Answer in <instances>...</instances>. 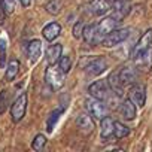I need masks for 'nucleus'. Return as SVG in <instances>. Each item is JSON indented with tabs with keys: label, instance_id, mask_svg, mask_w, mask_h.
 <instances>
[{
	"label": "nucleus",
	"instance_id": "1",
	"mask_svg": "<svg viewBox=\"0 0 152 152\" xmlns=\"http://www.w3.org/2000/svg\"><path fill=\"white\" fill-rule=\"evenodd\" d=\"M64 76H66V73L60 69V66L57 67L55 64H52L45 72V82L51 87V90L57 91L64 85Z\"/></svg>",
	"mask_w": 152,
	"mask_h": 152
},
{
	"label": "nucleus",
	"instance_id": "2",
	"mask_svg": "<svg viewBox=\"0 0 152 152\" xmlns=\"http://www.w3.org/2000/svg\"><path fill=\"white\" fill-rule=\"evenodd\" d=\"M88 93L91 94V97H96L100 100H109L112 88H110L107 79H100V81H94L88 87Z\"/></svg>",
	"mask_w": 152,
	"mask_h": 152
},
{
	"label": "nucleus",
	"instance_id": "3",
	"mask_svg": "<svg viewBox=\"0 0 152 152\" xmlns=\"http://www.w3.org/2000/svg\"><path fill=\"white\" fill-rule=\"evenodd\" d=\"M85 106L90 112V115L94 118V119H99L102 121L104 116H107V106L104 104V100H100V99H88L85 102Z\"/></svg>",
	"mask_w": 152,
	"mask_h": 152
},
{
	"label": "nucleus",
	"instance_id": "4",
	"mask_svg": "<svg viewBox=\"0 0 152 152\" xmlns=\"http://www.w3.org/2000/svg\"><path fill=\"white\" fill-rule=\"evenodd\" d=\"M128 36H130V30L128 28H115L102 40V45L106 46V48H113V46L122 43Z\"/></svg>",
	"mask_w": 152,
	"mask_h": 152
},
{
	"label": "nucleus",
	"instance_id": "5",
	"mask_svg": "<svg viewBox=\"0 0 152 152\" xmlns=\"http://www.w3.org/2000/svg\"><path fill=\"white\" fill-rule=\"evenodd\" d=\"M26 110H27V94L26 93H21L15 102L12 103L11 106V116H12V121L14 122H20L24 115H26Z\"/></svg>",
	"mask_w": 152,
	"mask_h": 152
},
{
	"label": "nucleus",
	"instance_id": "6",
	"mask_svg": "<svg viewBox=\"0 0 152 152\" xmlns=\"http://www.w3.org/2000/svg\"><path fill=\"white\" fill-rule=\"evenodd\" d=\"M76 127L78 130L84 134V136H90L93 131H94V121H93V116L85 113V112H79L78 116H76Z\"/></svg>",
	"mask_w": 152,
	"mask_h": 152
},
{
	"label": "nucleus",
	"instance_id": "7",
	"mask_svg": "<svg viewBox=\"0 0 152 152\" xmlns=\"http://www.w3.org/2000/svg\"><path fill=\"white\" fill-rule=\"evenodd\" d=\"M118 20L115 18V17H106V18H103L99 24H97V31H99V37H100V42L112 31V30H115L116 28V26H118Z\"/></svg>",
	"mask_w": 152,
	"mask_h": 152
},
{
	"label": "nucleus",
	"instance_id": "8",
	"mask_svg": "<svg viewBox=\"0 0 152 152\" xmlns=\"http://www.w3.org/2000/svg\"><path fill=\"white\" fill-rule=\"evenodd\" d=\"M88 9H90V14L100 17L112 11V3L109 0H91L88 5Z\"/></svg>",
	"mask_w": 152,
	"mask_h": 152
},
{
	"label": "nucleus",
	"instance_id": "9",
	"mask_svg": "<svg viewBox=\"0 0 152 152\" xmlns=\"http://www.w3.org/2000/svg\"><path fill=\"white\" fill-rule=\"evenodd\" d=\"M152 45V28L146 30L143 33V36L140 37V40L137 42V45L134 46V51H133V58L139 57L140 54H143L145 51H148Z\"/></svg>",
	"mask_w": 152,
	"mask_h": 152
},
{
	"label": "nucleus",
	"instance_id": "10",
	"mask_svg": "<svg viewBox=\"0 0 152 152\" xmlns=\"http://www.w3.org/2000/svg\"><path fill=\"white\" fill-rule=\"evenodd\" d=\"M106 67H107V61L104 60V58H94V60H91L87 66H85V72H87V75H90V76H99V75H102L104 70H106Z\"/></svg>",
	"mask_w": 152,
	"mask_h": 152
},
{
	"label": "nucleus",
	"instance_id": "11",
	"mask_svg": "<svg viewBox=\"0 0 152 152\" xmlns=\"http://www.w3.org/2000/svg\"><path fill=\"white\" fill-rule=\"evenodd\" d=\"M119 78L124 84V87H131L137 84V70L131 66H125L119 70Z\"/></svg>",
	"mask_w": 152,
	"mask_h": 152
},
{
	"label": "nucleus",
	"instance_id": "12",
	"mask_svg": "<svg viewBox=\"0 0 152 152\" xmlns=\"http://www.w3.org/2000/svg\"><path fill=\"white\" fill-rule=\"evenodd\" d=\"M130 97L131 100L136 103V106L143 107L146 103V88L140 84H134L131 85V91H130Z\"/></svg>",
	"mask_w": 152,
	"mask_h": 152
},
{
	"label": "nucleus",
	"instance_id": "13",
	"mask_svg": "<svg viewBox=\"0 0 152 152\" xmlns=\"http://www.w3.org/2000/svg\"><path fill=\"white\" fill-rule=\"evenodd\" d=\"M113 130H115V121L110 116H104L102 119V125H100V137H102V140L107 142L113 136Z\"/></svg>",
	"mask_w": 152,
	"mask_h": 152
},
{
	"label": "nucleus",
	"instance_id": "14",
	"mask_svg": "<svg viewBox=\"0 0 152 152\" xmlns=\"http://www.w3.org/2000/svg\"><path fill=\"white\" fill-rule=\"evenodd\" d=\"M119 113L124 119L131 121L136 118V103L131 99H125L119 106Z\"/></svg>",
	"mask_w": 152,
	"mask_h": 152
},
{
	"label": "nucleus",
	"instance_id": "15",
	"mask_svg": "<svg viewBox=\"0 0 152 152\" xmlns=\"http://www.w3.org/2000/svg\"><path fill=\"white\" fill-rule=\"evenodd\" d=\"M107 82H109L112 91H113L116 96H119V97L124 96V84H122V81H121V78H119V70H115V72H112V73L109 75Z\"/></svg>",
	"mask_w": 152,
	"mask_h": 152
},
{
	"label": "nucleus",
	"instance_id": "16",
	"mask_svg": "<svg viewBox=\"0 0 152 152\" xmlns=\"http://www.w3.org/2000/svg\"><path fill=\"white\" fill-rule=\"evenodd\" d=\"M112 12H113L112 17H115L118 21H121V20L130 12V5H128V2H127V0H118V2L112 3Z\"/></svg>",
	"mask_w": 152,
	"mask_h": 152
},
{
	"label": "nucleus",
	"instance_id": "17",
	"mask_svg": "<svg viewBox=\"0 0 152 152\" xmlns=\"http://www.w3.org/2000/svg\"><path fill=\"white\" fill-rule=\"evenodd\" d=\"M61 52H63V46H61L60 43H54V45H51V46L46 49V61H48V64H49V66H52V64H58L60 58L63 57Z\"/></svg>",
	"mask_w": 152,
	"mask_h": 152
},
{
	"label": "nucleus",
	"instance_id": "18",
	"mask_svg": "<svg viewBox=\"0 0 152 152\" xmlns=\"http://www.w3.org/2000/svg\"><path fill=\"white\" fill-rule=\"evenodd\" d=\"M82 37L90 45L99 43L100 42V37H99V31H97V24H88V26H85Z\"/></svg>",
	"mask_w": 152,
	"mask_h": 152
},
{
	"label": "nucleus",
	"instance_id": "19",
	"mask_svg": "<svg viewBox=\"0 0 152 152\" xmlns=\"http://www.w3.org/2000/svg\"><path fill=\"white\" fill-rule=\"evenodd\" d=\"M134 60V64L139 67V69H143V70H149L152 67V49L149 48L148 51H145L143 54H140L139 57L133 58Z\"/></svg>",
	"mask_w": 152,
	"mask_h": 152
},
{
	"label": "nucleus",
	"instance_id": "20",
	"mask_svg": "<svg viewBox=\"0 0 152 152\" xmlns=\"http://www.w3.org/2000/svg\"><path fill=\"white\" fill-rule=\"evenodd\" d=\"M40 52H42V43H40V40H37V39L31 40L28 43V46H27V57H28L30 63H36L39 60V57H40Z\"/></svg>",
	"mask_w": 152,
	"mask_h": 152
},
{
	"label": "nucleus",
	"instance_id": "21",
	"mask_svg": "<svg viewBox=\"0 0 152 152\" xmlns=\"http://www.w3.org/2000/svg\"><path fill=\"white\" fill-rule=\"evenodd\" d=\"M60 31H61V26H60L58 23H49L48 26H45V27H43L42 34H43V37H45L46 40L52 42L54 39H57V37H58Z\"/></svg>",
	"mask_w": 152,
	"mask_h": 152
},
{
	"label": "nucleus",
	"instance_id": "22",
	"mask_svg": "<svg viewBox=\"0 0 152 152\" xmlns=\"http://www.w3.org/2000/svg\"><path fill=\"white\" fill-rule=\"evenodd\" d=\"M18 73H20V61L18 60H11L8 67H6V73H5L6 81H14Z\"/></svg>",
	"mask_w": 152,
	"mask_h": 152
},
{
	"label": "nucleus",
	"instance_id": "23",
	"mask_svg": "<svg viewBox=\"0 0 152 152\" xmlns=\"http://www.w3.org/2000/svg\"><path fill=\"white\" fill-rule=\"evenodd\" d=\"M61 8H63V5H61L60 0H49V2L45 5L46 12L51 14V15H58L61 12Z\"/></svg>",
	"mask_w": 152,
	"mask_h": 152
},
{
	"label": "nucleus",
	"instance_id": "24",
	"mask_svg": "<svg viewBox=\"0 0 152 152\" xmlns=\"http://www.w3.org/2000/svg\"><path fill=\"white\" fill-rule=\"evenodd\" d=\"M130 134V128L124 125L122 122H115V130H113V137L116 139H124Z\"/></svg>",
	"mask_w": 152,
	"mask_h": 152
},
{
	"label": "nucleus",
	"instance_id": "25",
	"mask_svg": "<svg viewBox=\"0 0 152 152\" xmlns=\"http://www.w3.org/2000/svg\"><path fill=\"white\" fill-rule=\"evenodd\" d=\"M8 104H9V91L2 90L0 91V115H3L6 112Z\"/></svg>",
	"mask_w": 152,
	"mask_h": 152
},
{
	"label": "nucleus",
	"instance_id": "26",
	"mask_svg": "<svg viewBox=\"0 0 152 152\" xmlns=\"http://www.w3.org/2000/svg\"><path fill=\"white\" fill-rule=\"evenodd\" d=\"M61 113H63V109H57V110H54V112L49 115L48 122H46L48 131H52V130H54V125H55V122L58 121V118H60V115H61Z\"/></svg>",
	"mask_w": 152,
	"mask_h": 152
},
{
	"label": "nucleus",
	"instance_id": "27",
	"mask_svg": "<svg viewBox=\"0 0 152 152\" xmlns=\"http://www.w3.org/2000/svg\"><path fill=\"white\" fill-rule=\"evenodd\" d=\"M46 145V137L43 134H37L34 139H33V143H31V148L34 151H42Z\"/></svg>",
	"mask_w": 152,
	"mask_h": 152
},
{
	"label": "nucleus",
	"instance_id": "28",
	"mask_svg": "<svg viewBox=\"0 0 152 152\" xmlns=\"http://www.w3.org/2000/svg\"><path fill=\"white\" fill-rule=\"evenodd\" d=\"M15 3L17 0H2V9L6 15H11L15 11Z\"/></svg>",
	"mask_w": 152,
	"mask_h": 152
},
{
	"label": "nucleus",
	"instance_id": "29",
	"mask_svg": "<svg viewBox=\"0 0 152 152\" xmlns=\"http://www.w3.org/2000/svg\"><path fill=\"white\" fill-rule=\"evenodd\" d=\"M58 66H60V69H61L64 73H69L70 69H72V60H70V57L63 55V57L60 58V61H58Z\"/></svg>",
	"mask_w": 152,
	"mask_h": 152
},
{
	"label": "nucleus",
	"instance_id": "30",
	"mask_svg": "<svg viewBox=\"0 0 152 152\" xmlns=\"http://www.w3.org/2000/svg\"><path fill=\"white\" fill-rule=\"evenodd\" d=\"M6 63V40L0 39V69L5 67Z\"/></svg>",
	"mask_w": 152,
	"mask_h": 152
},
{
	"label": "nucleus",
	"instance_id": "31",
	"mask_svg": "<svg viewBox=\"0 0 152 152\" xmlns=\"http://www.w3.org/2000/svg\"><path fill=\"white\" fill-rule=\"evenodd\" d=\"M84 28H85L84 21H78V23L73 26V36H75L76 39H81L82 34H84Z\"/></svg>",
	"mask_w": 152,
	"mask_h": 152
},
{
	"label": "nucleus",
	"instance_id": "32",
	"mask_svg": "<svg viewBox=\"0 0 152 152\" xmlns=\"http://www.w3.org/2000/svg\"><path fill=\"white\" fill-rule=\"evenodd\" d=\"M20 2H21L23 8H28V6L31 5V0H20Z\"/></svg>",
	"mask_w": 152,
	"mask_h": 152
},
{
	"label": "nucleus",
	"instance_id": "33",
	"mask_svg": "<svg viewBox=\"0 0 152 152\" xmlns=\"http://www.w3.org/2000/svg\"><path fill=\"white\" fill-rule=\"evenodd\" d=\"M109 2H110V3H115V2H118V0H109Z\"/></svg>",
	"mask_w": 152,
	"mask_h": 152
}]
</instances>
